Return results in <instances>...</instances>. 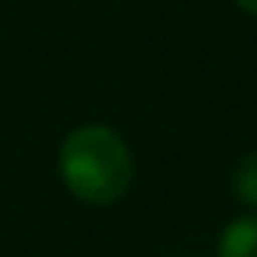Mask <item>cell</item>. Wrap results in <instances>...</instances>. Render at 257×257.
<instances>
[{"label": "cell", "mask_w": 257, "mask_h": 257, "mask_svg": "<svg viewBox=\"0 0 257 257\" xmlns=\"http://www.w3.org/2000/svg\"><path fill=\"white\" fill-rule=\"evenodd\" d=\"M234 4H238L244 13H254V17H257V0H234Z\"/></svg>", "instance_id": "obj_4"}, {"label": "cell", "mask_w": 257, "mask_h": 257, "mask_svg": "<svg viewBox=\"0 0 257 257\" xmlns=\"http://www.w3.org/2000/svg\"><path fill=\"white\" fill-rule=\"evenodd\" d=\"M231 186H234V195H238L241 205L254 208L257 212V150L254 153H244L234 166V176H231Z\"/></svg>", "instance_id": "obj_3"}, {"label": "cell", "mask_w": 257, "mask_h": 257, "mask_svg": "<svg viewBox=\"0 0 257 257\" xmlns=\"http://www.w3.org/2000/svg\"><path fill=\"white\" fill-rule=\"evenodd\" d=\"M62 182L85 205H114L134 179V157L117 131L104 124L75 127L59 150Z\"/></svg>", "instance_id": "obj_1"}, {"label": "cell", "mask_w": 257, "mask_h": 257, "mask_svg": "<svg viewBox=\"0 0 257 257\" xmlns=\"http://www.w3.org/2000/svg\"><path fill=\"white\" fill-rule=\"evenodd\" d=\"M218 257H257V215H241L221 228Z\"/></svg>", "instance_id": "obj_2"}]
</instances>
